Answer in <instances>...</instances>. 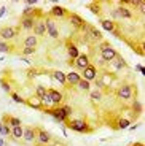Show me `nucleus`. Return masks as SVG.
I'll list each match as a JSON object with an SVG mask.
<instances>
[{"label": "nucleus", "mask_w": 145, "mask_h": 146, "mask_svg": "<svg viewBox=\"0 0 145 146\" xmlns=\"http://www.w3.org/2000/svg\"><path fill=\"white\" fill-rule=\"evenodd\" d=\"M116 95L120 100H129L132 95H134V86L131 84H123L118 91H116Z\"/></svg>", "instance_id": "obj_1"}, {"label": "nucleus", "mask_w": 145, "mask_h": 146, "mask_svg": "<svg viewBox=\"0 0 145 146\" xmlns=\"http://www.w3.org/2000/svg\"><path fill=\"white\" fill-rule=\"evenodd\" d=\"M69 127L75 132H80V133H85V132H89V125L85 119H73L69 122Z\"/></svg>", "instance_id": "obj_2"}, {"label": "nucleus", "mask_w": 145, "mask_h": 146, "mask_svg": "<svg viewBox=\"0 0 145 146\" xmlns=\"http://www.w3.org/2000/svg\"><path fill=\"white\" fill-rule=\"evenodd\" d=\"M116 56H118V52H116L112 46H107V48H102L101 49V59L104 62H112Z\"/></svg>", "instance_id": "obj_3"}, {"label": "nucleus", "mask_w": 145, "mask_h": 146, "mask_svg": "<svg viewBox=\"0 0 145 146\" xmlns=\"http://www.w3.org/2000/svg\"><path fill=\"white\" fill-rule=\"evenodd\" d=\"M81 72H83V75H80V76L83 78V80L89 81V83H91V81H94L96 76H97V68H96L94 65H91V64L85 70H81Z\"/></svg>", "instance_id": "obj_4"}, {"label": "nucleus", "mask_w": 145, "mask_h": 146, "mask_svg": "<svg viewBox=\"0 0 145 146\" xmlns=\"http://www.w3.org/2000/svg\"><path fill=\"white\" fill-rule=\"evenodd\" d=\"M35 130H37V140L35 141L40 146H46L48 143H50V140H51V135L46 130H43V129H35Z\"/></svg>", "instance_id": "obj_5"}, {"label": "nucleus", "mask_w": 145, "mask_h": 146, "mask_svg": "<svg viewBox=\"0 0 145 146\" xmlns=\"http://www.w3.org/2000/svg\"><path fill=\"white\" fill-rule=\"evenodd\" d=\"M46 113L50 114V116H53L56 121H59V122H64V121L67 119V116H65V113L62 111V108H61V106H56V108L46 110Z\"/></svg>", "instance_id": "obj_6"}, {"label": "nucleus", "mask_w": 145, "mask_h": 146, "mask_svg": "<svg viewBox=\"0 0 145 146\" xmlns=\"http://www.w3.org/2000/svg\"><path fill=\"white\" fill-rule=\"evenodd\" d=\"M48 95H50L51 102H53V105L54 106H61L62 100H64V95H62V92L56 91V89H50V91H46Z\"/></svg>", "instance_id": "obj_7"}, {"label": "nucleus", "mask_w": 145, "mask_h": 146, "mask_svg": "<svg viewBox=\"0 0 145 146\" xmlns=\"http://www.w3.org/2000/svg\"><path fill=\"white\" fill-rule=\"evenodd\" d=\"M22 138L27 143H34L37 140V130L34 127H22Z\"/></svg>", "instance_id": "obj_8"}, {"label": "nucleus", "mask_w": 145, "mask_h": 146, "mask_svg": "<svg viewBox=\"0 0 145 146\" xmlns=\"http://www.w3.org/2000/svg\"><path fill=\"white\" fill-rule=\"evenodd\" d=\"M35 22H37V19H35V16H34V15L22 16V18H21V27L24 30H32L34 26H35Z\"/></svg>", "instance_id": "obj_9"}, {"label": "nucleus", "mask_w": 145, "mask_h": 146, "mask_svg": "<svg viewBox=\"0 0 145 146\" xmlns=\"http://www.w3.org/2000/svg\"><path fill=\"white\" fill-rule=\"evenodd\" d=\"M18 30L15 27H2L0 29V36L3 38V40H11V38H15Z\"/></svg>", "instance_id": "obj_10"}, {"label": "nucleus", "mask_w": 145, "mask_h": 146, "mask_svg": "<svg viewBox=\"0 0 145 146\" xmlns=\"http://www.w3.org/2000/svg\"><path fill=\"white\" fill-rule=\"evenodd\" d=\"M113 16L115 18H121V19H129V18H132V13L126 7H118L116 10H113Z\"/></svg>", "instance_id": "obj_11"}, {"label": "nucleus", "mask_w": 145, "mask_h": 146, "mask_svg": "<svg viewBox=\"0 0 145 146\" xmlns=\"http://www.w3.org/2000/svg\"><path fill=\"white\" fill-rule=\"evenodd\" d=\"M88 65H89V57H88L86 54H80L78 57L75 59V67H77V68L85 70Z\"/></svg>", "instance_id": "obj_12"}, {"label": "nucleus", "mask_w": 145, "mask_h": 146, "mask_svg": "<svg viewBox=\"0 0 145 146\" xmlns=\"http://www.w3.org/2000/svg\"><path fill=\"white\" fill-rule=\"evenodd\" d=\"M80 80L81 76L77 72H70L69 75H65V84H69V86H77Z\"/></svg>", "instance_id": "obj_13"}, {"label": "nucleus", "mask_w": 145, "mask_h": 146, "mask_svg": "<svg viewBox=\"0 0 145 146\" xmlns=\"http://www.w3.org/2000/svg\"><path fill=\"white\" fill-rule=\"evenodd\" d=\"M46 33V27H45L43 21H37L35 26H34V35L35 36H43Z\"/></svg>", "instance_id": "obj_14"}, {"label": "nucleus", "mask_w": 145, "mask_h": 146, "mask_svg": "<svg viewBox=\"0 0 145 146\" xmlns=\"http://www.w3.org/2000/svg\"><path fill=\"white\" fill-rule=\"evenodd\" d=\"M37 43H38L37 36H35V35H29V36L24 40V48H32V49H35V48H37Z\"/></svg>", "instance_id": "obj_15"}, {"label": "nucleus", "mask_w": 145, "mask_h": 146, "mask_svg": "<svg viewBox=\"0 0 145 146\" xmlns=\"http://www.w3.org/2000/svg\"><path fill=\"white\" fill-rule=\"evenodd\" d=\"M40 106H43L45 110H51L53 106H54V105H53V102H51V99H50V95H48V92L40 99Z\"/></svg>", "instance_id": "obj_16"}, {"label": "nucleus", "mask_w": 145, "mask_h": 146, "mask_svg": "<svg viewBox=\"0 0 145 146\" xmlns=\"http://www.w3.org/2000/svg\"><path fill=\"white\" fill-rule=\"evenodd\" d=\"M101 26H102V29L107 30V32H113V30H115V22L110 21V19H102Z\"/></svg>", "instance_id": "obj_17"}, {"label": "nucleus", "mask_w": 145, "mask_h": 146, "mask_svg": "<svg viewBox=\"0 0 145 146\" xmlns=\"http://www.w3.org/2000/svg\"><path fill=\"white\" fill-rule=\"evenodd\" d=\"M112 64H113V67H115L116 70H121V68H124V67H126V60H124L121 56H116V57L112 60Z\"/></svg>", "instance_id": "obj_18"}, {"label": "nucleus", "mask_w": 145, "mask_h": 146, "mask_svg": "<svg viewBox=\"0 0 145 146\" xmlns=\"http://www.w3.org/2000/svg\"><path fill=\"white\" fill-rule=\"evenodd\" d=\"M70 24L75 27H85V21L78 15H70Z\"/></svg>", "instance_id": "obj_19"}, {"label": "nucleus", "mask_w": 145, "mask_h": 146, "mask_svg": "<svg viewBox=\"0 0 145 146\" xmlns=\"http://www.w3.org/2000/svg\"><path fill=\"white\" fill-rule=\"evenodd\" d=\"M65 13H67V11H65L62 7H59V5H56V7L51 8V15L54 16V18H62V16H65Z\"/></svg>", "instance_id": "obj_20"}, {"label": "nucleus", "mask_w": 145, "mask_h": 146, "mask_svg": "<svg viewBox=\"0 0 145 146\" xmlns=\"http://www.w3.org/2000/svg\"><path fill=\"white\" fill-rule=\"evenodd\" d=\"M10 135L15 140H21L22 138V125H18V127H11Z\"/></svg>", "instance_id": "obj_21"}, {"label": "nucleus", "mask_w": 145, "mask_h": 146, "mask_svg": "<svg viewBox=\"0 0 145 146\" xmlns=\"http://www.w3.org/2000/svg\"><path fill=\"white\" fill-rule=\"evenodd\" d=\"M67 49H69V56H70V59H72V60H75V59L78 57V56H80V51H78V48H77L75 44L70 43Z\"/></svg>", "instance_id": "obj_22"}, {"label": "nucleus", "mask_w": 145, "mask_h": 146, "mask_svg": "<svg viewBox=\"0 0 145 146\" xmlns=\"http://www.w3.org/2000/svg\"><path fill=\"white\" fill-rule=\"evenodd\" d=\"M53 78H54V81H58L59 84H65V73H62V72H54L53 73Z\"/></svg>", "instance_id": "obj_23"}, {"label": "nucleus", "mask_w": 145, "mask_h": 146, "mask_svg": "<svg viewBox=\"0 0 145 146\" xmlns=\"http://www.w3.org/2000/svg\"><path fill=\"white\" fill-rule=\"evenodd\" d=\"M77 88H78V89H81V91H89V89H91V83H89V81H86V80H83V78H81V80L78 81V84H77Z\"/></svg>", "instance_id": "obj_24"}, {"label": "nucleus", "mask_w": 145, "mask_h": 146, "mask_svg": "<svg viewBox=\"0 0 145 146\" xmlns=\"http://www.w3.org/2000/svg\"><path fill=\"white\" fill-rule=\"evenodd\" d=\"M89 99L93 100V102H99V100L102 99V92L99 91V89H96V91L89 92Z\"/></svg>", "instance_id": "obj_25"}, {"label": "nucleus", "mask_w": 145, "mask_h": 146, "mask_svg": "<svg viewBox=\"0 0 145 146\" xmlns=\"http://www.w3.org/2000/svg\"><path fill=\"white\" fill-rule=\"evenodd\" d=\"M8 125L10 127H18V125H21V119L19 117H8Z\"/></svg>", "instance_id": "obj_26"}, {"label": "nucleus", "mask_w": 145, "mask_h": 146, "mask_svg": "<svg viewBox=\"0 0 145 146\" xmlns=\"http://www.w3.org/2000/svg\"><path fill=\"white\" fill-rule=\"evenodd\" d=\"M129 125H131L129 119H123V117H120V119H118V129H121V130H123V129H128Z\"/></svg>", "instance_id": "obj_27"}, {"label": "nucleus", "mask_w": 145, "mask_h": 146, "mask_svg": "<svg viewBox=\"0 0 145 146\" xmlns=\"http://www.w3.org/2000/svg\"><path fill=\"white\" fill-rule=\"evenodd\" d=\"M11 132V127L8 124H3L2 125V129H0V133H2V137H8Z\"/></svg>", "instance_id": "obj_28"}, {"label": "nucleus", "mask_w": 145, "mask_h": 146, "mask_svg": "<svg viewBox=\"0 0 145 146\" xmlns=\"http://www.w3.org/2000/svg\"><path fill=\"white\" fill-rule=\"evenodd\" d=\"M46 33L51 36V38H54V40H56V38H59V30H58V27H54V29H48Z\"/></svg>", "instance_id": "obj_29"}, {"label": "nucleus", "mask_w": 145, "mask_h": 146, "mask_svg": "<svg viewBox=\"0 0 145 146\" xmlns=\"http://www.w3.org/2000/svg\"><path fill=\"white\" fill-rule=\"evenodd\" d=\"M45 94H46V89H45L43 86H37V89H35V95H37V97H38V99H42Z\"/></svg>", "instance_id": "obj_30"}, {"label": "nucleus", "mask_w": 145, "mask_h": 146, "mask_svg": "<svg viewBox=\"0 0 145 146\" xmlns=\"http://www.w3.org/2000/svg\"><path fill=\"white\" fill-rule=\"evenodd\" d=\"M132 111H134L136 114L142 113V103L140 102H134V103H132Z\"/></svg>", "instance_id": "obj_31"}, {"label": "nucleus", "mask_w": 145, "mask_h": 146, "mask_svg": "<svg viewBox=\"0 0 145 146\" xmlns=\"http://www.w3.org/2000/svg\"><path fill=\"white\" fill-rule=\"evenodd\" d=\"M11 99H13V102H16V103H26V100L22 99L21 95L15 94V92H11Z\"/></svg>", "instance_id": "obj_32"}, {"label": "nucleus", "mask_w": 145, "mask_h": 146, "mask_svg": "<svg viewBox=\"0 0 145 146\" xmlns=\"http://www.w3.org/2000/svg\"><path fill=\"white\" fill-rule=\"evenodd\" d=\"M35 13V10H34L32 7H26L24 10H22V16H30V15H34Z\"/></svg>", "instance_id": "obj_33"}, {"label": "nucleus", "mask_w": 145, "mask_h": 146, "mask_svg": "<svg viewBox=\"0 0 145 146\" xmlns=\"http://www.w3.org/2000/svg\"><path fill=\"white\" fill-rule=\"evenodd\" d=\"M0 86H2V89H3L5 92H10V94H11V86L7 83V81L2 80V81H0Z\"/></svg>", "instance_id": "obj_34"}, {"label": "nucleus", "mask_w": 145, "mask_h": 146, "mask_svg": "<svg viewBox=\"0 0 145 146\" xmlns=\"http://www.w3.org/2000/svg\"><path fill=\"white\" fill-rule=\"evenodd\" d=\"M61 108H62V111L65 113V116H67V117H69L70 114H72V108H70L69 105H61Z\"/></svg>", "instance_id": "obj_35"}, {"label": "nucleus", "mask_w": 145, "mask_h": 146, "mask_svg": "<svg viewBox=\"0 0 145 146\" xmlns=\"http://www.w3.org/2000/svg\"><path fill=\"white\" fill-rule=\"evenodd\" d=\"M8 51H10V46L5 41H0V52H8Z\"/></svg>", "instance_id": "obj_36"}, {"label": "nucleus", "mask_w": 145, "mask_h": 146, "mask_svg": "<svg viewBox=\"0 0 145 146\" xmlns=\"http://www.w3.org/2000/svg\"><path fill=\"white\" fill-rule=\"evenodd\" d=\"M22 54L24 56H34L35 54V49H32V48H24V49H22Z\"/></svg>", "instance_id": "obj_37"}, {"label": "nucleus", "mask_w": 145, "mask_h": 146, "mask_svg": "<svg viewBox=\"0 0 145 146\" xmlns=\"http://www.w3.org/2000/svg\"><path fill=\"white\" fill-rule=\"evenodd\" d=\"M91 33H93L94 38H101V36H102V33L99 32V30H96V29H91Z\"/></svg>", "instance_id": "obj_38"}, {"label": "nucleus", "mask_w": 145, "mask_h": 146, "mask_svg": "<svg viewBox=\"0 0 145 146\" xmlns=\"http://www.w3.org/2000/svg\"><path fill=\"white\" fill-rule=\"evenodd\" d=\"M26 3H27V7H32L34 8V5L38 3V0H26Z\"/></svg>", "instance_id": "obj_39"}, {"label": "nucleus", "mask_w": 145, "mask_h": 146, "mask_svg": "<svg viewBox=\"0 0 145 146\" xmlns=\"http://www.w3.org/2000/svg\"><path fill=\"white\" fill-rule=\"evenodd\" d=\"M89 10L93 11V13H96V15L99 13V7H96V5H89Z\"/></svg>", "instance_id": "obj_40"}, {"label": "nucleus", "mask_w": 145, "mask_h": 146, "mask_svg": "<svg viewBox=\"0 0 145 146\" xmlns=\"http://www.w3.org/2000/svg\"><path fill=\"white\" fill-rule=\"evenodd\" d=\"M136 68H137L139 72L142 73V75H144V73H145V70H144V65H140V64H139V65H136Z\"/></svg>", "instance_id": "obj_41"}, {"label": "nucleus", "mask_w": 145, "mask_h": 146, "mask_svg": "<svg viewBox=\"0 0 145 146\" xmlns=\"http://www.w3.org/2000/svg\"><path fill=\"white\" fill-rule=\"evenodd\" d=\"M5 11H7V8H5V7H2V8H0V19L3 18V15H5Z\"/></svg>", "instance_id": "obj_42"}, {"label": "nucleus", "mask_w": 145, "mask_h": 146, "mask_svg": "<svg viewBox=\"0 0 145 146\" xmlns=\"http://www.w3.org/2000/svg\"><path fill=\"white\" fill-rule=\"evenodd\" d=\"M0 146H7V143H5L3 138H0Z\"/></svg>", "instance_id": "obj_43"}, {"label": "nucleus", "mask_w": 145, "mask_h": 146, "mask_svg": "<svg viewBox=\"0 0 145 146\" xmlns=\"http://www.w3.org/2000/svg\"><path fill=\"white\" fill-rule=\"evenodd\" d=\"M134 146H144V145H142V143H136Z\"/></svg>", "instance_id": "obj_44"}]
</instances>
